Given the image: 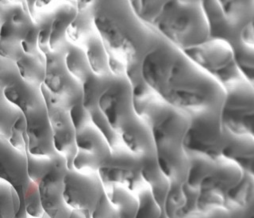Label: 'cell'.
<instances>
[{
	"label": "cell",
	"instance_id": "cell-12",
	"mask_svg": "<svg viewBox=\"0 0 254 218\" xmlns=\"http://www.w3.org/2000/svg\"><path fill=\"white\" fill-rule=\"evenodd\" d=\"M75 145L72 166L79 172H98L100 165L111 157L109 144L92 121L75 131Z\"/></svg>",
	"mask_w": 254,
	"mask_h": 218
},
{
	"label": "cell",
	"instance_id": "cell-26",
	"mask_svg": "<svg viewBox=\"0 0 254 218\" xmlns=\"http://www.w3.org/2000/svg\"><path fill=\"white\" fill-rule=\"evenodd\" d=\"M18 72L24 81L41 88L46 77V58L42 53L37 55L23 54L16 62Z\"/></svg>",
	"mask_w": 254,
	"mask_h": 218
},
{
	"label": "cell",
	"instance_id": "cell-27",
	"mask_svg": "<svg viewBox=\"0 0 254 218\" xmlns=\"http://www.w3.org/2000/svg\"><path fill=\"white\" fill-rule=\"evenodd\" d=\"M117 213L118 218H135L137 213V197L123 186H115L106 193Z\"/></svg>",
	"mask_w": 254,
	"mask_h": 218
},
{
	"label": "cell",
	"instance_id": "cell-4",
	"mask_svg": "<svg viewBox=\"0 0 254 218\" xmlns=\"http://www.w3.org/2000/svg\"><path fill=\"white\" fill-rule=\"evenodd\" d=\"M148 26L183 52L209 39V27L202 1H162Z\"/></svg>",
	"mask_w": 254,
	"mask_h": 218
},
{
	"label": "cell",
	"instance_id": "cell-20",
	"mask_svg": "<svg viewBox=\"0 0 254 218\" xmlns=\"http://www.w3.org/2000/svg\"><path fill=\"white\" fill-rule=\"evenodd\" d=\"M222 157L236 163L245 172L254 174V136L230 132Z\"/></svg>",
	"mask_w": 254,
	"mask_h": 218
},
{
	"label": "cell",
	"instance_id": "cell-37",
	"mask_svg": "<svg viewBox=\"0 0 254 218\" xmlns=\"http://www.w3.org/2000/svg\"><path fill=\"white\" fill-rule=\"evenodd\" d=\"M8 141L16 149L26 153L27 149V135L26 118L24 115H22L12 127L11 135Z\"/></svg>",
	"mask_w": 254,
	"mask_h": 218
},
{
	"label": "cell",
	"instance_id": "cell-6",
	"mask_svg": "<svg viewBox=\"0 0 254 218\" xmlns=\"http://www.w3.org/2000/svg\"><path fill=\"white\" fill-rule=\"evenodd\" d=\"M46 58V77L41 87L42 95L54 105L69 111L82 103V84L67 71L64 53L50 51Z\"/></svg>",
	"mask_w": 254,
	"mask_h": 218
},
{
	"label": "cell",
	"instance_id": "cell-43",
	"mask_svg": "<svg viewBox=\"0 0 254 218\" xmlns=\"http://www.w3.org/2000/svg\"><path fill=\"white\" fill-rule=\"evenodd\" d=\"M150 189L151 194L153 197V201L157 204L161 211L165 208V202H166L167 195L169 192V182L161 186H156Z\"/></svg>",
	"mask_w": 254,
	"mask_h": 218
},
{
	"label": "cell",
	"instance_id": "cell-18",
	"mask_svg": "<svg viewBox=\"0 0 254 218\" xmlns=\"http://www.w3.org/2000/svg\"><path fill=\"white\" fill-rule=\"evenodd\" d=\"M0 87L6 99L26 113L45 104L41 88L30 85L20 76L18 70L12 71L2 79Z\"/></svg>",
	"mask_w": 254,
	"mask_h": 218
},
{
	"label": "cell",
	"instance_id": "cell-22",
	"mask_svg": "<svg viewBox=\"0 0 254 218\" xmlns=\"http://www.w3.org/2000/svg\"><path fill=\"white\" fill-rule=\"evenodd\" d=\"M75 2L77 14L67 28L66 38L69 43L80 48L86 38L96 30L94 22V1H76Z\"/></svg>",
	"mask_w": 254,
	"mask_h": 218
},
{
	"label": "cell",
	"instance_id": "cell-31",
	"mask_svg": "<svg viewBox=\"0 0 254 218\" xmlns=\"http://www.w3.org/2000/svg\"><path fill=\"white\" fill-rule=\"evenodd\" d=\"M37 9L34 22L39 27L38 34V49L44 55L51 51L50 48V34L52 23L54 18V8L53 10Z\"/></svg>",
	"mask_w": 254,
	"mask_h": 218
},
{
	"label": "cell",
	"instance_id": "cell-51",
	"mask_svg": "<svg viewBox=\"0 0 254 218\" xmlns=\"http://www.w3.org/2000/svg\"></svg>",
	"mask_w": 254,
	"mask_h": 218
},
{
	"label": "cell",
	"instance_id": "cell-5",
	"mask_svg": "<svg viewBox=\"0 0 254 218\" xmlns=\"http://www.w3.org/2000/svg\"><path fill=\"white\" fill-rule=\"evenodd\" d=\"M254 84L244 76L222 86L225 101L221 123L230 133L254 136Z\"/></svg>",
	"mask_w": 254,
	"mask_h": 218
},
{
	"label": "cell",
	"instance_id": "cell-28",
	"mask_svg": "<svg viewBox=\"0 0 254 218\" xmlns=\"http://www.w3.org/2000/svg\"><path fill=\"white\" fill-rule=\"evenodd\" d=\"M189 157V166L187 174L186 184L190 188L199 190L201 182L214 168L217 160H213L204 155L187 153Z\"/></svg>",
	"mask_w": 254,
	"mask_h": 218
},
{
	"label": "cell",
	"instance_id": "cell-35",
	"mask_svg": "<svg viewBox=\"0 0 254 218\" xmlns=\"http://www.w3.org/2000/svg\"><path fill=\"white\" fill-rule=\"evenodd\" d=\"M182 190L185 194V204L177 208L179 214L185 218H200L202 215L197 208L199 190L190 188L185 182L182 184Z\"/></svg>",
	"mask_w": 254,
	"mask_h": 218
},
{
	"label": "cell",
	"instance_id": "cell-41",
	"mask_svg": "<svg viewBox=\"0 0 254 218\" xmlns=\"http://www.w3.org/2000/svg\"><path fill=\"white\" fill-rule=\"evenodd\" d=\"M22 6V2L18 1H0V27L6 21L12 19V17Z\"/></svg>",
	"mask_w": 254,
	"mask_h": 218
},
{
	"label": "cell",
	"instance_id": "cell-1",
	"mask_svg": "<svg viewBox=\"0 0 254 218\" xmlns=\"http://www.w3.org/2000/svg\"><path fill=\"white\" fill-rule=\"evenodd\" d=\"M141 77L151 91L190 121L221 123L223 87L165 38L143 60Z\"/></svg>",
	"mask_w": 254,
	"mask_h": 218
},
{
	"label": "cell",
	"instance_id": "cell-23",
	"mask_svg": "<svg viewBox=\"0 0 254 218\" xmlns=\"http://www.w3.org/2000/svg\"><path fill=\"white\" fill-rule=\"evenodd\" d=\"M80 48L85 53L90 68L94 74L98 75L112 74L110 70L107 51L97 30L86 38Z\"/></svg>",
	"mask_w": 254,
	"mask_h": 218
},
{
	"label": "cell",
	"instance_id": "cell-39",
	"mask_svg": "<svg viewBox=\"0 0 254 218\" xmlns=\"http://www.w3.org/2000/svg\"><path fill=\"white\" fill-rule=\"evenodd\" d=\"M220 207L223 208V201L220 198L212 194L199 193L197 199V208L201 215Z\"/></svg>",
	"mask_w": 254,
	"mask_h": 218
},
{
	"label": "cell",
	"instance_id": "cell-9",
	"mask_svg": "<svg viewBox=\"0 0 254 218\" xmlns=\"http://www.w3.org/2000/svg\"><path fill=\"white\" fill-rule=\"evenodd\" d=\"M99 109L119 137L124 127L138 116L133 107V87L124 75H114L111 85L99 97Z\"/></svg>",
	"mask_w": 254,
	"mask_h": 218
},
{
	"label": "cell",
	"instance_id": "cell-38",
	"mask_svg": "<svg viewBox=\"0 0 254 218\" xmlns=\"http://www.w3.org/2000/svg\"><path fill=\"white\" fill-rule=\"evenodd\" d=\"M39 34V27L37 24L28 30L22 42L23 53L27 55H37L42 53L38 49V40Z\"/></svg>",
	"mask_w": 254,
	"mask_h": 218
},
{
	"label": "cell",
	"instance_id": "cell-21",
	"mask_svg": "<svg viewBox=\"0 0 254 218\" xmlns=\"http://www.w3.org/2000/svg\"><path fill=\"white\" fill-rule=\"evenodd\" d=\"M77 14L76 2H61L54 8V18L52 23L50 48L53 52L64 53L69 42L66 38L67 28Z\"/></svg>",
	"mask_w": 254,
	"mask_h": 218
},
{
	"label": "cell",
	"instance_id": "cell-24",
	"mask_svg": "<svg viewBox=\"0 0 254 218\" xmlns=\"http://www.w3.org/2000/svg\"><path fill=\"white\" fill-rule=\"evenodd\" d=\"M253 204H254V174L244 171L239 182L226 193L223 208L231 211L246 208Z\"/></svg>",
	"mask_w": 254,
	"mask_h": 218
},
{
	"label": "cell",
	"instance_id": "cell-45",
	"mask_svg": "<svg viewBox=\"0 0 254 218\" xmlns=\"http://www.w3.org/2000/svg\"><path fill=\"white\" fill-rule=\"evenodd\" d=\"M200 218H230V212L226 209L220 207L203 214Z\"/></svg>",
	"mask_w": 254,
	"mask_h": 218
},
{
	"label": "cell",
	"instance_id": "cell-47",
	"mask_svg": "<svg viewBox=\"0 0 254 218\" xmlns=\"http://www.w3.org/2000/svg\"><path fill=\"white\" fill-rule=\"evenodd\" d=\"M158 218H167L166 216H165V212H164V210H163L162 212H161V216L159 217Z\"/></svg>",
	"mask_w": 254,
	"mask_h": 218
},
{
	"label": "cell",
	"instance_id": "cell-8",
	"mask_svg": "<svg viewBox=\"0 0 254 218\" xmlns=\"http://www.w3.org/2000/svg\"><path fill=\"white\" fill-rule=\"evenodd\" d=\"M184 53L222 86L244 76L238 69L232 49L222 40L208 39Z\"/></svg>",
	"mask_w": 254,
	"mask_h": 218
},
{
	"label": "cell",
	"instance_id": "cell-29",
	"mask_svg": "<svg viewBox=\"0 0 254 218\" xmlns=\"http://www.w3.org/2000/svg\"><path fill=\"white\" fill-rule=\"evenodd\" d=\"M64 55L67 71L82 84L91 71L85 53L81 48L68 43Z\"/></svg>",
	"mask_w": 254,
	"mask_h": 218
},
{
	"label": "cell",
	"instance_id": "cell-50",
	"mask_svg": "<svg viewBox=\"0 0 254 218\" xmlns=\"http://www.w3.org/2000/svg\"><path fill=\"white\" fill-rule=\"evenodd\" d=\"M0 29H1V27H0Z\"/></svg>",
	"mask_w": 254,
	"mask_h": 218
},
{
	"label": "cell",
	"instance_id": "cell-10",
	"mask_svg": "<svg viewBox=\"0 0 254 218\" xmlns=\"http://www.w3.org/2000/svg\"><path fill=\"white\" fill-rule=\"evenodd\" d=\"M104 191L98 172L83 173L71 169L64 178L63 197L66 204L86 218H90Z\"/></svg>",
	"mask_w": 254,
	"mask_h": 218
},
{
	"label": "cell",
	"instance_id": "cell-3",
	"mask_svg": "<svg viewBox=\"0 0 254 218\" xmlns=\"http://www.w3.org/2000/svg\"><path fill=\"white\" fill-rule=\"evenodd\" d=\"M209 39L222 40L234 52L238 69L254 84V47L241 42L242 29L254 22V1H202Z\"/></svg>",
	"mask_w": 254,
	"mask_h": 218
},
{
	"label": "cell",
	"instance_id": "cell-48",
	"mask_svg": "<svg viewBox=\"0 0 254 218\" xmlns=\"http://www.w3.org/2000/svg\"><path fill=\"white\" fill-rule=\"evenodd\" d=\"M42 218H49V217H48L46 214H44L43 216H42Z\"/></svg>",
	"mask_w": 254,
	"mask_h": 218
},
{
	"label": "cell",
	"instance_id": "cell-2",
	"mask_svg": "<svg viewBox=\"0 0 254 218\" xmlns=\"http://www.w3.org/2000/svg\"><path fill=\"white\" fill-rule=\"evenodd\" d=\"M93 7L111 73L126 75L133 95L149 91L141 77V66L164 38L136 15L129 1H94Z\"/></svg>",
	"mask_w": 254,
	"mask_h": 218
},
{
	"label": "cell",
	"instance_id": "cell-11",
	"mask_svg": "<svg viewBox=\"0 0 254 218\" xmlns=\"http://www.w3.org/2000/svg\"><path fill=\"white\" fill-rule=\"evenodd\" d=\"M67 163L62 155H56L53 162L38 182L40 201L44 213L50 218H69L72 210L64 199V178Z\"/></svg>",
	"mask_w": 254,
	"mask_h": 218
},
{
	"label": "cell",
	"instance_id": "cell-46",
	"mask_svg": "<svg viewBox=\"0 0 254 218\" xmlns=\"http://www.w3.org/2000/svg\"><path fill=\"white\" fill-rule=\"evenodd\" d=\"M69 218H86V217L82 213L79 212V211L72 210Z\"/></svg>",
	"mask_w": 254,
	"mask_h": 218
},
{
	"label": "cell",
	"instance_id": "cell-32",
	"mask_svg": "<svg viewBox=\"0 0 254 218\" xmlns=\"http://www.w3.org/2000/svg\"><path fill=\"white\" fill-rule=\"evenodd\" d=\"M20 209L16 190L6 181L0 179V218H14Z\"/></svg>",
	"mask_w": 254,
	"mask_h": 218
},
{
	"label": "cell",
	"instance_id": "cell-30",
	"mask_svg": "<svg viewBox=\"0 0 254 218\" xmlns=\"http://www.w3.org/2000/svg\"><path fill=\"white\" fill-rule=\"evenodd\" d=\"M22 115V110L6 99L0 88V138L9 141L12 127Z\"/></svg>",
	"mask_w": 254,
	"mask_h": 218
},
{
	"label": "cell",
	"instance_id": "cell-36",
	"mask_svg": "<svg viewBox=\"0 0 254 218\" xmlns=\"http://www.w3.org/2000/svg\"><path fill=\"white\" fill-rule=\"evenodd\" d=\"M23 202L28 215L34 218H42L45 213L40 201L38 186L31 180L26 193L24 194Z\"/></svg>",
	"mask_w": 254,
	"mask_h": 218
},
{
	"label": "cell",
	"instance_id": "cell-42",
	"mask_svg": "<svg viewBox=\"0 0 254 218\" xmlns=\"http://www.w3.org/2000/svg\"><path fill=\"white\" fill-rule=\"evenodd\" d=\"M166 200L177 207H181L185 204V194L183 193L182 184H170Z\"/></svg>",
	"mask_w": 254,
	"mask_h": 218
},
{
	"label": "cell",
	"instance_id": "cell-25",
	"mask_svg": "<svg viewBox=\"0 0 254 218\" xmlns=\"http://www.w3.org/2000/svg\"><path fill=\"white\" fill-rule=\"evenodd\" d=\"M26 33L8 20L0 29V56L17 62L24 53L22 42Z\"/></svg>",
	"mask_w": 254,
	"mask_h": 218
},
{
	"label": "cell",
	"instance_id": "cell-49",
	"mask_svg": "<svg viewBox=\"0 0 254 218\" xmlns=\"http://www.w3.org/2000/svg\"><path fill=\"white\" fill-rule=\"evenodd\" d=\"M26 218H32V217H30V215H28V214H27V217H26Z\"/></svg>",
	"mask_w": 254,
	"mask_h": 218
},
{
	"label": "cell",
	"instance_id": "cell-40",
	"mask_svg": "<svg viewBox=\"0 0 254 218\" xmlns=\"http://www.w3.org/2000/svg\"><path fill=\"white\" fill-rule=\"evenodd\" d=\"M69 113L75 131L79 130L82 127L91 122V116L89 113L83 108L82 103L72 107L69 110Z\"/></svg>",
	"mask_w": 254,
	"mask_h": 218
},
{
	"label": "cell",
	"instance_id": "cell-19",
	"mask_svg": "<svg viewBox=\"0 0 254 218\" xmlns=\"http://www.w3.org/2000/svg\"><path fill=\"white\" fill-rule=\"evenodd\" d=\"M119 137L123 145L138 157L156 154L154 141L150 129L139 116L123 128Z\"/></svg>",
	"mask_w": 254,
	"mask_h": 218
},
{
	"label": "cell",
	"instance_id": "cell-7",
	"mask_svg": "<svg viewBox=\"0 0 254 218\" xmlns=\"http://www.w3.org/2000/svg\"><path fill=\"white\" fill-rule=\"evenodd\" d=\"M98 174L106 193L119 186L137 194L148 186L141 177L140 157L123 145L111 150V157L100 165Z\"/></svg>",
	"mask_w": 254,
	"mask_h": 218
},
{
	"label": "cell",
	"instance_id": "cell-14",
	"mask_svg": "<svg viewBox=\"0 0 254 218\" xmlns=\"http://www.w3.org/2000/svg\"><path fill=\"white\" fill-rule=\"evenodd\" d=\"M43 98L53 132L54 149L64 157L67 169L71 170L73 169L72 163L76 154V145L75 129L70 117L69 111L50 103L45 95Z\"/></svg>",
	"mask_w": 254,
	"mask_h": 218
},
{
	"label": "cell",
	"instance_id": "cell-17",
	"mask_svg": "<svg viewBox=\"0 0 254 218\" xmlns=\"http://www.w3.org/2000/svg\"><path fill=\"white\" fill-rule=\"evenodd\" d=\"M243 172L236 163L220 157L201 182L199 193L215 195L224 202L226 193L239 182Z\"/></svg>",
	"mask_w": 254,
	"mask_h": 218
},
{
	"label": "cell",
	"instance_id": "cell-15",
	"mask_svg": "<svg viewBox=\"0 0 254 218\" xmlns=\"http://www.w3.org/2000/svg\"><path fill=\"white\" fill-rule=\"evenodd\" d=\"M23 115L26 121L28 152L37 157L50 158L58 154L54 149L46 103Z\"/></svg>",
	"mask_w": 254,
	"mask_h": 218
},
{
	"label": "cell",
	"instance_id": "cell-34",
	"mask_svg": "<svg viewBox=\"0 0 254 218\" xmlns=\"http://www.w3.org/2000/svg\"><path fill=\"white\" fill-rule=\"evenodd\" d=\"M137 213L135 218H158L162 211L153 201L149 186L140 190L137 194Z\"/></svg>",
	"mask_w": 254,
	"mask_h": 218
},
{
	"label": "cell",
	"instance_id": "cell-44",
	"mask_svg": "<svg viewBox=\"0 0 254 218\" xmlns=\"http://www.w3.org/2000/svg\"><path fill=\"white\" fill-rule=\"evenodd\" d=\"M254 204L244 209H237L230 212V218H254Z\"/></svg>",
	"mask_w": 254,
	"mask_h": 218
},
{
	"label": "cell",
	"instance_id": "cell-13",
	"mask_svg": "<svg viewBox=\"0 0 254 218\" xmlns=\"http://www.w3.org/2000/svg\"><path fill=\"white\" fill-rule=\"evenodd\" d=\"M0 179L13 186L19 197L18 214L26 213L24 194L30 185L26 153L16 149L9 141L0 138Z\"/></svg>",
	"mask_w": 254,
	"mask_h": 218
},
{
	"label": "cell",
	"instance_id": "cell-16",
	"mask_svg": "<svg viewBox=\"0 0 254 218\" xmlns=\"http://www.w3.org/2000/svg\"><path fill=\"white\" fill-rule=\"evenodd\" d=\"M114 75H98L92 71L82 83L83 98L82 104L91 116V121L105 137H111L113 133L107 119L99 109L100 95L111 85Z\"/></svg>",
	"mask_w": 254,
	"mask_h": 218
},
{
	"label": "cell",
	"instance_id": "cell-33",
	"mask_svg": "<svg viewBox=\"0 0 254 218\" xmlns=\"http://www.w3.org/2000/svg\"><path fill=\"white\" fill-rule=\"evenodd\" d=\"M141 174L143 180L149 188L168 183V178L164 175L157 163V155L141 157Z\"/></svg>",
	"mask_w": 254,
	"mask_h": 218
}]
</instances>
